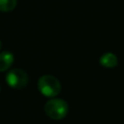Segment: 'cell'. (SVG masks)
<instances>
[{"mask_svg": "<svg viewBox=\"0 0 124 124\" xmlns=\"http://www.w3.org/2000/svg\"><path fill=\"white\" fill-rule=\"evenodd\" d=\"M100 63L105 67L112 68L117 65V57L111 52H107L100 57Z\"/></svg>", "mask_w": 124, "mask_h": 124, "instance_id": "5", "label": "cell"}, {"mask_svg": "<svg viewBox=\"0 0 124 124\" xmlns=\"http://www.w3.org/2000/svg\"><path fill=\"white\" fill-rule=\"evenodd\" d=\"M16 6V0H0V11L11 12Z\"/></svg>", "mask_w": 124, "mask_h": 124, "instance_id": "6", "label": "cell"}, {"mask_svg": "<svg viewBox=\"0 0 124 124\" xmlns=\"http://www.w3.org/2000/svg\"><path fill=\"white\" fill-rule=\"evenodd\" d=\"M28 75L25 71L19 68L10 70L6 75V82L15 89H22L28 84Z\"/></svg>", "mask_w": 124, "mask_h": 124, "instance_id": "3", "label": "cell"}, {"mask_svg": "<svg viewBox=\"0 0 124 124\" xmlns=\"http://www.w3.org/2000/svg\"><path fill=\"white\" fill-rule=\"evenodd\" d=\"M15 56L11 51H2L0 53V72L7 71L13 64Z\"/></svg>", "mask_w": 124, "mask_h": 124, "instance_id": "4", "label": "cell"}, {"mask_svg": "<svg viewBox=\"0 0 124 124\" xmlns=\"http://www.w3.org/2000/svg\"><path fill=\"white\" fill-rule=\"evenodd\" d=\"M0 89H1V88H0Z\"/></svg>", "mask_w": 124, "mask_h": 124, "instance_id": "8", "label": "cell"}, {"mask_svg": "<svg viewBox=\"0 0 124 124\" xmlns=\"http://www.w3.org/2000/svg\"><path fill=\"white\" fill-rule=\"evenodd\" d=\"M38 89L46 97H55L61 91V84L55 77L44 75L38 79Z\"/></svg>", "mask_w": 124, "mask_h": 124, "instance_id": "2", "label": "cell"}, {"mask_svg": "<svg viewBox=\"0 0 124 124\" xmlns=\"http://www.w3.org/2000/svg\"><path fill=\"white\" fill-rule=\"evenodd\" d=\"M44 110L49 118L53 120H60L67 115L69 107L64 100L54 98L48 100L45 104Z\"/></svg>", "mask_w": 124, "mask_h": 124, "instance_id": "1", "label": "cell"}, {"mask_svg": "<svg viewBox=\"0 0 124 124\" xmlns=\"http://www.w3.org/2000/svg\"><path fill=\"white\" fill-rule=\"evenodd\" d=\"M1 47H2V42L0 41V49H1Z\"/></svg>", "mask_w": 124, "mask_h": 124, "instance_id": "7", "label": "cell"}]
</instances>
